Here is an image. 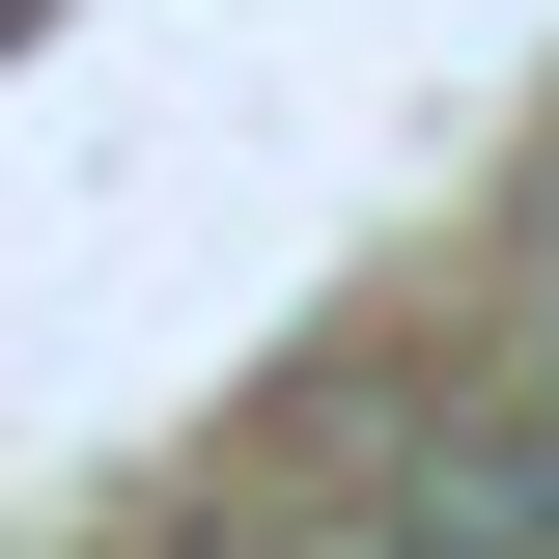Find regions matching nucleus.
I'll return each instance as SVG.
<instances>
[{
	"mask_svg": "<svg viewBox=\"0 0 559 559\" xmlns=\"http://www.w3.org/2000/svg\"><path fill=\"white\" fill-rule=\"evenodd\" d=\"M503 559H559V419H532V503H503Z\"/></svg>",
	"mask_w": 559,
	"mask_h": 559,
	"instance_id": "f257e3e1",
	"label": "nucleus"
}]
</instances>
